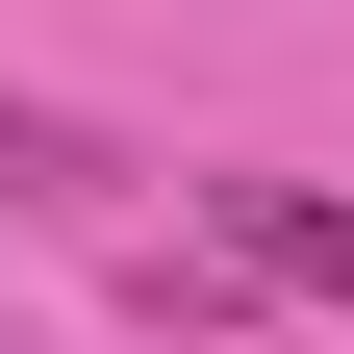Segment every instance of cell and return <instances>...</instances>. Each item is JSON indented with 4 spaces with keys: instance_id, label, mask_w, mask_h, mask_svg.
<instances>
[{
    "instance_id": "obj_1",
    "label": "cell",
    "mask_w": 354,
    "mask_h": 354,
    "mask_svg": "<svg viewBox=\"0 0 354 354\" xmlns=\"http://www.w3.org/2000/svg\"><path fill=\"white\" fill-rule=\"evenodd\" d=\"M177 203H203V253H228V279L354 304V203H329V177H177Z\"/></svg>"
},
{
    "instance_id": "obj_2",
    "label": "cell",
    "mask_w": 354,
    "mask_h": 354,
    "mask_svg": "<svg viewBox=\"0 0 354 354\" xmlns=\"http://www.w3.org/2000/svg\"><path fill=\"white\" fill-rule=\"evenodd\" d=\"M102 177H127L102 127H76V102H26V76H0V203H102Z\"/></svg>"
}]
</instances>
